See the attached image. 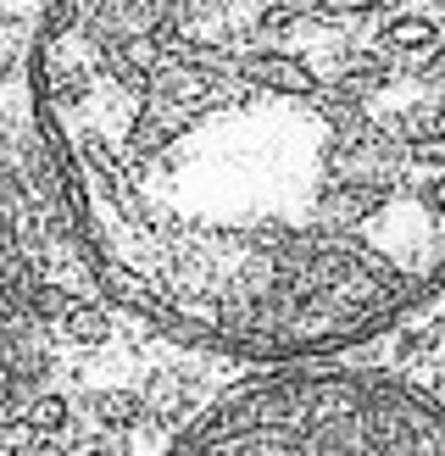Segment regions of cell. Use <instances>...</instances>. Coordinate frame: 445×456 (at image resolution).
<instances>
[{
  "instance_id": "1",
  "label": "cell",
  "mask_w": 445,
  "mask_h": 456,
  "mask_svg": "<svg viewBox=\"0 0 445 456\" xmlns=\"http://www.w3.org/2000/svg\"><path fill=\"white\" fill-rule=\"evenodd\" d=\"M34 106L95 279L256 362L445 284V0H51Z\"/></svg>"
},
{
  "instance_id": "2",
  "label": "cell",
  "mask_w": 445,
  "mask_h": 456,
  "mask_svg": "<svg viewBox=\"0 0 445 456\" xmlns=\"http://www.w3.org/2000/svg\"><path fill=\"white\" fill-rule=\"evenodd\" d=\"M167 456H445V412L362 368H295L206 406Z\"/></svg>"
},
{
  "instance_id": "3",
  "label": "cell",
  "mask_w": 445,
  "mask_h": 456,
  "mask_svg": "<svg viewBox=\"0 0 445 456\" xmlns=\"http://www.w3.org/2000/svg\"><path fill=\"white\" fill-rule=\"evenodd\" d=\"M89 412H95V423L111 428V435H134V428L145 423V395L140 390H95Z\"/></svg>"
},
{
  "instance_id": "4",
  "label": "cell",
  "mask_w": 445,
  "mask_h": 456,
  "mask_svg": "<svg viewBox=\"0 0 445 456\" xmlns=\"http://www.w3.org/2000/svg\"><path fill=\"white\" fill-rule=\"evenodd\" d=\"M61 334H67V346H78V351H101L111 339V317H106L101 301H78L73 312H67Z\"/></svg>"
},
{
  "instance_id": "5",
  "label": "cell",
  "mask_w": 445,
  "mask_h": 456,
  "mask_svg": "<svg viewBox=\"0 0 445 456\" xmlns=\"http://www.w3.org/2000/svg\"><path fill=\"white\" fill-rule=\"evenodd\" d=\"M22 418H28V428H34L39 440H56L61 428L73 423V406H67L61 390H39V395L28 401V412H22Z\"/></svg>"
},
{
  "instance_id": "6",
  "label": "cell",
  "mask_w": 445,
  "mask_h": 456,
  "mask_svg": "<svg viewBox=\"0 0 445 456\" xmlns=\"http://www.w3.org/2000/svg\"><path fill=\"white\" fill-rule=\"evenodd\" d=\"M73 306H78V301H73L61 284L34 279V289H28V317H34V323H44V329H51V323H67V312H73Z\"/></svg>"
},
{
  "instance_id": "7",
  "label": "cell",
  "mask_w": 445,
  "mask_h": 456,
  "mask_svg": "<svg viewBox=\"0 0 445 456\" xmlns=\"http://www.w3.org/2000/svg\"><path fill=\"white\" fill-rule=\"evenodd\" d=\"M28 456H73V451H67V445H61V440H39V445H34V451H28Z\"/></svg>"
},
{
  "instance_id": "8",
  "label": "cell",
  "mask_w": 445,
  "mask_h": 456,
  "mask_svg": "<svg viewBox=\"0 0 445 456\" xmlns=\"http://www.w3.org/2000/svg\"><path fill=\"white\" fill-rule=\"evenodd\" d=\"M6 73H12V56H6V45H0V84H6Z\"/></svg>"
},
{
  "instance_id": "9",
  "label": "cell",
  "mask_w": 445,
  "mask_h": 456,
  "mask_svg": "<svg viewBox=\"0 0 445 456\" xmlns=\"http://www.w3.org/2000/svg\"><path fill=\"white\" fill-rule=\"evenodd\" d=\"M84 456H117V451H111V445H89Z\"/></svg>"
}]
</instances>
